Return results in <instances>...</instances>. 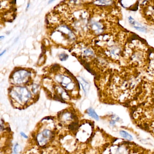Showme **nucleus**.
<instances>
[{
	"label": "nucleus",
	"mask_w": 154,
	"mask_h": 154,
	"mask_svg": "<svg viewBox=\"0 0 154 154\" xmlns=\"http://www.w3.org/2000/svg\"><path fill=\"white\" fill-rule=\"evenodd\" d=\"M6 52V50H5V51H4V52H2V53L1 54V55H0V56H2V55L3 54H4V53H5V52Z\"/></svg>",
	"instance_id": "9b49d317"
},
{
	"label": "nucleus",
	"mask_w": 154,
	"mask_h": 154,
	"mask_svg": "<svg viewBox=\"0 0 154 154\" xmlns=\"http://www.w3.org/2000/svg\"><path fill=\"white\" fill-rule=\"evenodd\" d=\"M11 98L21 105H25L31 99V94L26 88L18 87L12 90L11 92Z\"/></svg>",
	"instance_id": "f257e3e1"
},
{
	"label": "nucleus",
	"mask_w": 154,
	"mask_h": 154,
	"mask_svg": "<svg viewBox=\"0 0 154 154\" xmlns=\"http://www.w3.org/2000/svg\"><path fill=\"white\" fill-rule=\"evenodd\" d=\"M20 134H21V136H22V137H24L26 138H28L27 136V135H26V134H25V133H24V132H20Z\"/></svg>",
	"instance_id": "9d476101"
},
{
	"label": "nucleus",
	"mask_w": 154,
	"mask_h": 154,
	"mask_svg": "<svg viewBox=\"0 0 154 154\" xmlns=\"http://www.w3.org/2000/svg\"><path fill=\"white\" fill-rule=\"evenodd\" d=\"M21 149L22 148H21V146L18 144H17L14 148V152L15 154H17L18 153H19L21 151Z\"/></svg>",
	"instance_id": "1a4fd4ad"
},
{
	"label": "nucleus",
	"mask_w": 154,
	"mask_h": 154,
	"mask_svg": "<svg viewBox=\"0 0 154 154\" xmlns=\"http://www.w3.org/2000/svg\"><path fill=\"white\" fill-rule=\"evenodd\" d=\"M59 59H60L61 61H66V60L68 58V55L66 54H62L59 55Z\"/></svg>",
	"instance_id": "6e6552de"
},
{
	"label": "nucleus",
	"mask_w": 154,
	"mask_h": 154,
	"mask_svg": "<svg viewBox=\"0 0 154 154\" xmlns=\"http://www.w3.org/2000/svg\"><path fill=\"white\" fill-rule=\"evenodd\" d=\"M79 81H80L81 85H82V86L85 92L86 93L87 91H88V90H89V88H90V85H89V84H88L87 82H85L83 78H81L80 81L79 80Z\"/></svg>",
	"instance_id": "423d86ee"
},
{
	"label": "nucleus",
	"mask_w": 154,
	"mask_h": 154,
	"mask_svg": "<svg viewBox=\"0 0 154 154\" xmlns=\"http://www.w3.org/2000/svg\"><path fill=\"white\" fill-rule=\"evenodd\" d=\"M14 75L13 77L16 78L15 82L17 84H22L24 82H26L27 78L30 76L29 73L24 70H20L16 72Z\"/></svg>",
	"instance_id": "7ed1b4c3"
},
{
	"label": "nucleus",
	"mask_w": 154,
	"mask_h": 154,
	"mask_svg": "<svg viewBox=\"0 0 154 154\" xmlns=\"http://www.w3.org/2000/svg\"><path fill=\"white\" fill-rule=\"evenodd\" d=\"M87 113L90 117L94 118V119H95L96 120H99V116L97 115L95 111H94V109H93L92 108H89V109H88L87 110Z\"/></svg>",
	"instance_id": "39448f33"
},
{
	"label": "nucleus",
	"mask_w": 154,
	"mask_h": 154,
	"mask_svg": "<svg viewBox=\"0 0 154 154\" xmlns=\"http://www.w3.org/2000/svg\"><path fill=\"white\" fill-rule=\"evenodd\" d=\"M53 2V1H50L49 2V3H50V2Z\"/></svg>",
	"instance_id": "4468645a"
},
{
	"label": "nucleus",
	"mask_w": 154,
	"mask_h": 154,
	"mask_svg": "<svg viewBox=\"0 0 154 154\" xmlns=\"http://www.w3.org/2000/svg\"><path fill=\"white\" fill-rule=\"evenodd\" d=\"M52 134L51 131L48 129H45L38 135L37 140L41 146L45 145L51 139Z\"/></svg>",
	"instance_id": "f03ea898"
},
{
	"label": "nucleus",
	"mask_w": 154,
	"mask_h": 154,
	"mask_svg": "<svg viewBox=\"0 0 154 154\" xmlns=\"http://www.w3.org/2000/svg\"><path fill=\"white\" fill-rule=\"evenodd\" d=\"M4 38V36L0 37V38H1V39H2V38Z\"/></svg>",
	"instance_id": "f8f14e48"
},
{
	"label": "nucleus",
	"mask_w": 154,
	"mask_h": 154,
	"mask_svg": "<svg viewBox=\"0 0 154 154\" xmlns=\"http://www.w3.org/2000/svg\"><path fill=\"white\" fill-rule=\"evenodd\" d=\"M128 20L130 24L136 30L141 32H146V28L144 26L141 25L140 23H138V22L136 21L132 17H129Z\"/></svg>",
	"instance_id": "20e7f679"
},
{
	"label": "nucleus",
	"mask_w": 154,
	"mask_h": 154,
	"mask_svg": "<svg viewBox=\"0 0 154 154\" xmlns=\"http://www.w3.org/2000/svg\"><path fill=\"white\" fill-rule=\"evenodd\" d=\"M29 6V4H28L27 7V8H28Z\"/></svg>",
	"instance_id": "ddd939ff"
},
{
	"label": "nucleus",
	"mask_w": 154,
	"mask_h": 154,
	"mask_svg": "<svg viewBox=\"0 0 154 154\" xmlns=\"http://www.w3.org/2000/svg\"><path fill=\"white\" fill-rule=\"evenodd\" d=\"M120 135L124 138L128 140H131L133 139V137L132 136L128 133L127 131H125L122 130L120 131Z\"/></svg>",
	"instance_id": "0eeeda50"
}]
</instances>
